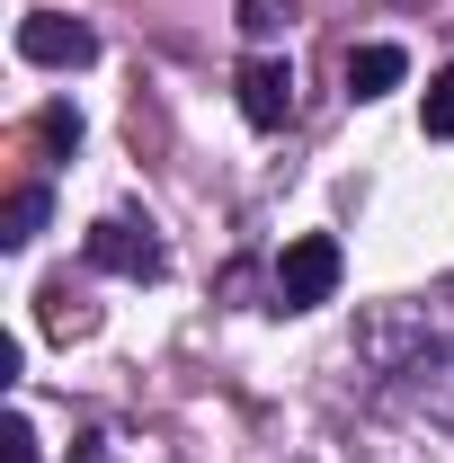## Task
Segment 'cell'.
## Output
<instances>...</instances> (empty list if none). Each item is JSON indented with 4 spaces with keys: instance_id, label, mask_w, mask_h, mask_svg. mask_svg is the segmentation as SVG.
Masks as SVG:
<instances>
[{
    "instance_id": "6da1fadb",
    "label": "cell",
    "mask_w": 454,
    "mask_h": 463,
    "mask_svg": "<svg viewBox=\"0 0 454 463\" xmlns=\"http://www.w3.org/2000/svg\"><path fill=\"white\" fill-rule=\"evenodd\" d=\"M330 294H339V241H330V232L285 241V259H277V303H285V312H312V303H330Z\"/></svg>"
},
{
    "instance_id": "7a4b0ae2",
    "label": "cell",
    "mask_w": 454,
    "mask_h": 463,
    "mask_svg": "<svg viewBox=\"0 0 454 463\" xmlns=\"http://www.w3.org/2000/svg\"><path fill=\"white\" fill-rule=\"evenodd\" d=\"M18 54L45 62V71H80V62H99V27L62 18V9H36V18H18Z\"/></svg>"
},
{
    "instance_id": "3957f363",
    "label": "cell",
    "mask_w": 454,
    "mask_h": 463,
    "mask_svg": "<svg viewBox=\"0 0 454 463\" xmlns=\"http://www.w3.org/2000/svg\"><path fill=\"white\" fill-rule=\"evenodd\" d=\"M232 90H241V116H250L259 134H277L285 116H294V62H285V54H250Z\"/></svg>"
},
{
    "instance_id": "277c9868",
    "label": "cell",
    "mask_w": 454,
    "mask_h": 463,
    "mask_svg": "<svg viewBox=\"0 0 454 463\" xmlns=\"http://www.w3.org/2000/svg\"><path fill=\"white\" fill-rule=\"evenodd\" d=\"M90 268H108V277H161V241L134 223H90Z\"/></svg>"
},
{
    "instance_id": "5b68a950",
    "label": "cell",
    "mask_w": 454,
    "mask_h": 463,
    "mask_svg": "<svg viewBox=\"0 0 454 463\" xmlns=\"http://www.w3.org/2000/svg\"><path fill=\"white\" fill-rule=\"evenodd\" d=\"M401 402L419 410V419H437V428H454V339H446V347H428V356L410 365Z\"/></svg>"
},
{
    "instance_id": "8992f818",
    "label": "cell",
    "mask_w": 454,
    "mask_h": 463,
    "mask_svg": "<svg viewBox=\"0 0 454 463\" xmlns=\"http://www.w3.org/2000/svg\"><path fill=\"white\" fill-rule=\"evenodd\" d=\"M401 80H410V54H401V45H356V54H347V99H383Z\"/></svg>"
},
{
    "instance_id": "52a82bcc",
    "label": "cell",
    "mask_w": 454,
    "mask_h": 463,
    "mask_svg": "<svg viewBox=\"0 0 454 463\" xmlns=\"http://www.w3.org/2000/svg\"><path fill=\"white\" fill-rule=\"evenodd\" d=\"M45 214H54V196H45V187H9V205H0V241H9V250H27V241L45 232Z\"/></svg>"
},
{
    "instance_id": "ba28073f",
    "label": "cell",
    "mask_w": 454,
    "mask_h": 463,
    "mask_svg": "<svg viewBox=\"0 0 454 463\" xmlns=\"http://www.w3.org/2000/svg\"><path fill=\"white\" fill-rule=\"evenodd\" d=\"M419 125H428L437 143H454V71H437V80L419 90Z\"/></svg>"
},
{
    "instance_id": "9c48e42d",
    "label": "cell",
    "mask_w": 454,
    "mask_h": 463,
    "mask_svg": "<svg viewBox=\"0 0 454 463\" xmlns=\"http://www.w3.org/2000/svg\"><path fill=\"white\" fill-rule=\"evenodd\" d=\"M36 134H45V152H71V143H80V116H71V108H45V116H36Z\"/></svg>"
},
{
    "instance_id": "30bf717a",
    "label": "cell",
    "mask_w": 454,
    "mask_h": 463,
    "mask_svg": "<svg viewBox=\"0 0 454 463\" xmlns=\"http://www.w3.org/2000/svg\"><path fill=\"white\" fill-rule=\"evenodd\" d=\"M285 18H294L285 0H241V27H250V36H277Z\"/></svg>"
},
{
    "instance_id": "8fae6325",
    "label": "cell",
    "mask_w": 454,
    "mask_h": 463,
    "mask_svg": "<svg viewBox=\"0 0 454 463\" xmlns=\"http://www.w3.org/2000/svg\"><path fill=\"white\" fill-rule=\"evenodd\" d=\"M0 463H36V428H27V419L0 428Z\"/></svg>"
},
{
    "instance_id": "7c38bea8",
    "label": "cell",
    "mask_w": 454,
    "mask_h": 463,
    "mask_svg": "<svg viewBox=\"0 0 454 463\" xmlns=\"http://www.w3.org/2000/svg\"><path fill=\"white\" fill-rule=\"evenodd\" d=\"M71 463H99V455H90V446H80V455H71Z\"/></svg>"
}]
</instances>
